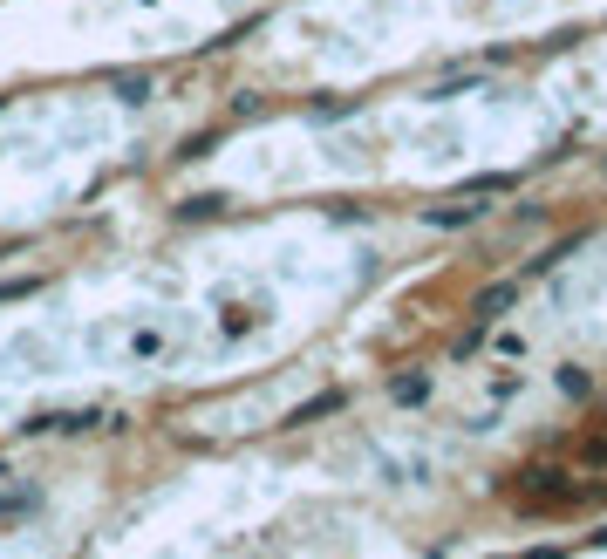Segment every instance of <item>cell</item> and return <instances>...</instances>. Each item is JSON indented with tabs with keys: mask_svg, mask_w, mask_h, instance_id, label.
Returning <instances> with one entry per match:
<instances>
[{
	"mask_svg": "<svg viewBox=\"0 0 607 559\" xmlns=\"http://www.w3.org/2000/svg\"><path fill=\"white\" fill-rule=\"evenodd\" d=\"M519 478H526L532 498H573V478L560 471V464H553V471H546V464H532V471H519Z\"/></svg>",
	"mask_w": 607,
	"mask_h": 559,
	"instance_id": "cell-1",
	"label": "cell"
},
{
	"mask_svg": "<svg viewBox=\"0 0 607 559\" xmlns=\"http://www.w3.org/2000/svg\"><path fill=\"white\" fill-rule=\"evenodd\" d=\"M335 410H342V389H321V396H307L301 410L287 416V430H301V423H314V416H335Z\"/></svg>",
	"mask_w": 607,
	"mask_h": 559,
	"instance_id": "cell-2",
	"label": "cell"
},
{
	"mask_svg": "<svg viewBox=\"0 0 607 559\" xmlns=\"http://www.w3.org/2000/svg\"><path fill=\"white\" fill-rule=\"evenodd\" d=\"M478 212H485V205H430L423 219H430V225H471Z\"/></svg>",
	"mask_w": 607,
	"mask_h": 559,
	"instance_id": "cell-3",
	"label": "cell"
},
{
	"mask_svg": "<svg viewBox=\"0 0 607 559\" xmlns=\"http://www.w3.org/2000/svg\"><path fill=\"white\" fill-rule=\"evenodd\" d=\"M110 89H116V103H130V110H137V103L151 96V82H144V75H116Z\"/></svg>",
	"mask_w": 607,
	"mask_h": 559,
	"instance_id": "cell-4",
	"label": "cell"
},
{
	"mask_svg": "<svg viewBox=\"0 0 607 559\" xmlns=\"http://www.w3.org/2000/svg\"><path fill=\"white\" fill-rule=\"evenodd\" d=\"M512 294H519V287H492V294H478V314H485V321H498V314L512 307Z\"/></svg>",
	"mask_w": 607,
	"mask_h": 559,
	"instance_id": "cell-5",
	"label": "cell"
},
{
	"mask_svg": "<svg viewBox=\"0 0 607 559\" xmlns=\"http://www.w3.org/2000/svg\"><path fill=\"white\" fill-rule=\"evenodd\" d=\"M423 396H430V382H423V375H403V382H396V403H423Z\"/></svg>",
	"mask_w": 607,
	"mask_h": 559,
	"instance_id": "cell-6",
	"label": "cell"
},
{
	"mask_svg": "<svg viewBox=\"0 0 607 559\" xmlns=\"http://www.w3.org/2000/svg\"><path fill=\"white\" fill-rule=\"evenodd\" d=\"M587 464H607V437H587V450H580Z\"/></svg>",
	"mask_w": 607,
	"mask_h": 559,
	"instance_id": "cell-7",
	"label": "cell"
}]
</instances>
